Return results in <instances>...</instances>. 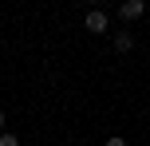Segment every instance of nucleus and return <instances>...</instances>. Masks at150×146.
<instances>
[{
    "label": "nucleus",
    "instance_id": "3",
    "mask_svg": "<svg viewBox=\"0 0 150 146\" xmlns=\"http://www.w3.org/2000/svg\"><path fill=\"white\" fill-rule=\"evenodd\" d=\"M130 47H134V36L130 32H119L115 36V51H130Z\"/></svg>",
    "mask_w": 150,
    "mask_h": 146
},
{
    "label": "nucleus",
    "instance_id": "6",
    "mask_svg": "<svg viewBox=\"0 0 150 146\" xmlns=\"http://www.w3.org/2000/svg\"><path fill=\"white\" fill-rule=\"evenodd\" d=\"M4 123H8V118H4V111H0V134H4Z\"/></svg>",
    "mask_w": 150,
    "mask_h": 146
},
{
    "label": "nucleus",
    "instance_id": "2",
    "mask_svg": "<svg viewBox=\"0 0 150 146\" xmlns=\"http://www.w3.org/2000/svg\"><path fill=\"white\" fill-rule=\"evenodd\" d=\"M142 12H146L142 0H127V4H119V16H122V20H138Z\"/></svg>",
    "mask_w": 150,
    "mask_h": 146
},
{
    "label": "nucleus",
    "instance_id": "5",
    "mask_svg": "<svg viewBox=\"0 0 150 146\" xmlns=\"http://www.w3.org/2000/svg\"><path fill=\"white\" fill-rule=\"evenodd\" d=\"M107 146H127V138H107Z\"/></svg>",
    "mask_w": 150,
    "mask_h": 146
},
{
    "label": "nucleus",
    "instance_id": "1",
    "mask_svg": "<svg viewBox=\"0 0 150 146\" xmlns=\"http://www.w3.org/2000/svg\"><path fill=\"white\" fill-rule=\"evenodd\" d=\"M83 24H87V32H107V24H111V20H107V12H99V8H91Z\"/></svg>",
    "mask_w": 150,
    "mask_h": 146
},
{
    "label": "nucleus",
    "instance_id": "4",
    "mask_svg": "<svg viewBox=\"0 0 150 146\" xmlns=\"http://www.w3.org/2000/svg\"><path fill=\"white\" fill-rule=\"evenodd\" d=\"M0 146H20V138H16V134H8V130H4V134H0Z\"/></svg>",
    "mask_w": 150,
    "mask_h": 146
}]
</instances>
